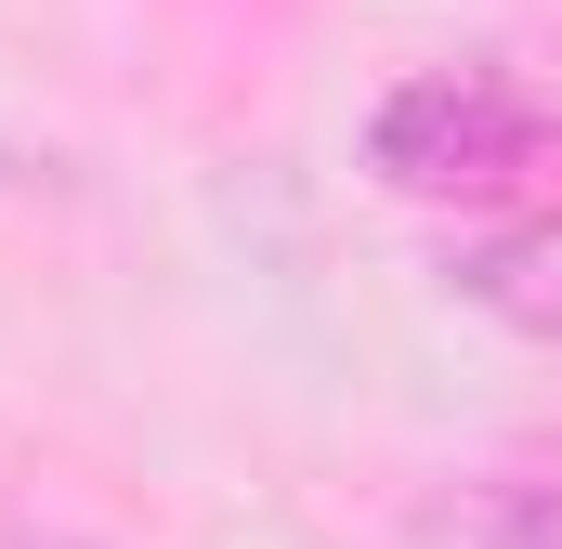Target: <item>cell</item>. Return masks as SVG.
<instances>
[{"mask_svg":"<svg viewBox=\"0 0 562 549\" xmlns=\"http://www.w3.org/2000/svg\"><path fill=\"white\" fill-rule=\"evenodd\" d=\"M419 524H431V549H562V471H550V458L458 471Z\"/></svg>","mask_w":562,"mask_h":549,"instance_id":"3","label":"cell"},{"mask_svg":"<svg viewBox=\"0 0 562 549\" xmlns=\"http://www.w3.org/2000/svg\"><path fill=\"white\" fill-rule=\"evenodd\" d=\"M550 132H562V105L537 79H510V66H419V79L380 92L367 157H380L393 197H497V183H524L550 157Z\"/></svg>","mask_w":562,"mask_h":549,"instance_id":"1","label":"cell"},{"mask_svg":"<svg viewBox=\"0 0 562 549\" xmlns=\"http://www.w3.org/2000/svg\"><path fill=\"white\" fill-rule=\"evenodd\" d=\"M445 288H458L484 327H510V340L562 354V210H550V223H497V236H458V249H445Z\"/></svg>","mask_w":562,"mask_h":549,"instance_id":"2","label":"cell"},{"mask_svg":"<svg viewBox=\"0 0 562 549\" xmlns=\"http://www.w3.org/2000/svg\"><path fill=\"white\" fill-rule=\"evenodd\" d=\"M13 549H92V537H13Z\"/></svg>","mask_w":562,"mask_h":549,"instance_id":"4","label":"cell"}]
</instances>
